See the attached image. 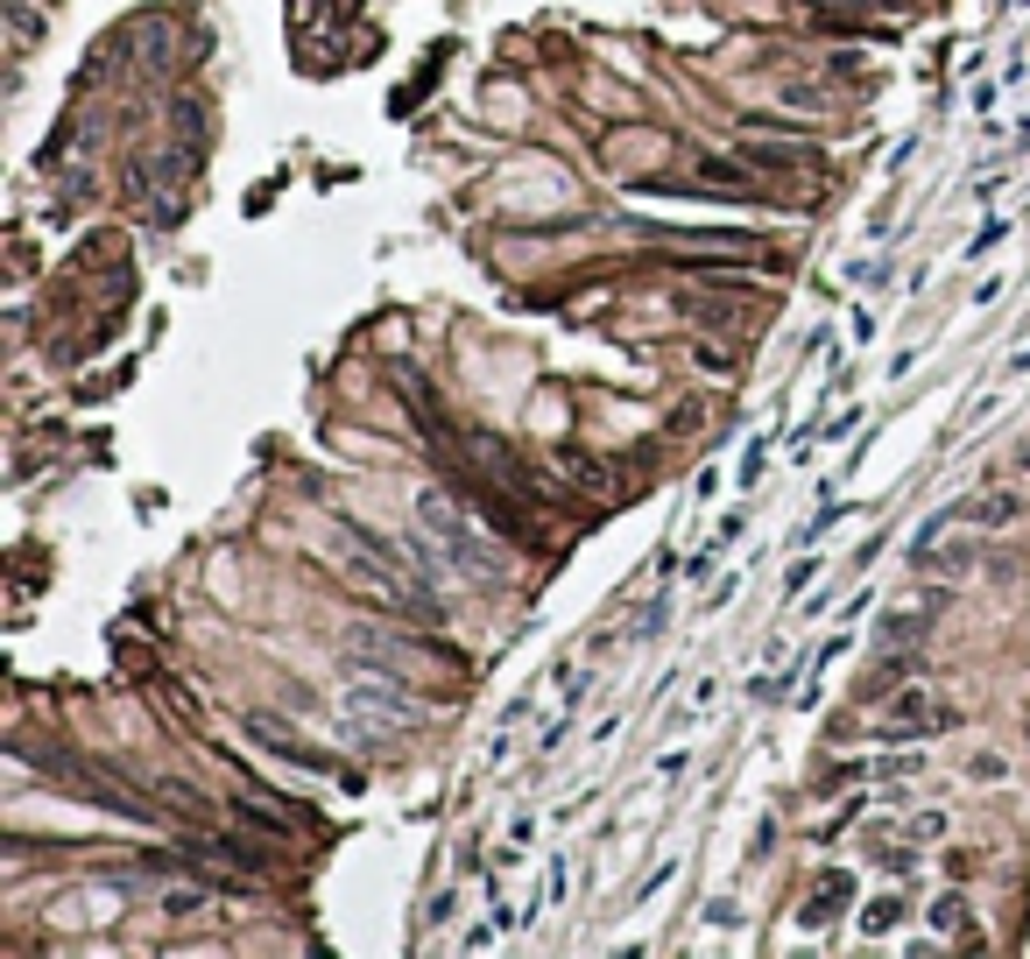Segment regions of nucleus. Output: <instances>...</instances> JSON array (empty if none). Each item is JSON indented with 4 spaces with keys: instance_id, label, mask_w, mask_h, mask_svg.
<instances>
[{
    "instance_id": "f257e3e1",
    "label": "nucleus",
    "mask_w": 1030,
    "mask_h": 959,
    "mask_svg": "<svg viewBox=\"0 0 1030 959\" xmlns=\"http://www.w3.org/2000/svg\"><path fill=\"white\" fill-rule=\"evenodd\" d=\"M332 565L347 571L360 592H374L381 607H395L403 621H437V613H445L431 571L416 565V550L395 544L389 529H368V523H353V515H339L332 523Z\"/></svg>"
},
{
    "instance_id": "f03ea898",
    "label": "nucleus",
    "mask_w": 1030,
    "mask_h": 959,
    "mask_svg": "<svg viewBox=\"0 0 1030 959\" xmlns=\"http://www.w3.org/2000/svg\"><path fill=\"white\" fill-rule=\"evenodd\" d=\"M416 523H424V544H431V558L452 571V579H466V586H494L508 571L502 558V544L481 529V515H473L460 494H445V487H424L416 494Z\"/></svg>"
},
{
    "instance_id": "7ed1b4c3",
    "label": "nucleus",
    "mask_w": 1030,
    "mask_h": 959,
    "mask_svg": "<svg viewBox=\"0 0 1030 959\" xmlns=\"http://www.w3.org/2000/svg\"><path fill=\"white\" fill-rule=\"evenodd\" d=\"M339 705H347L353 720H368V726H416L424 720V705H416V692L395 670H353L347 684H339Z\"/></svg>"
},
{
    "instance_id": "20e7f679",
    "label": "nucleus",
    "mask_w": 1030,
    "mask_h": 959,
    "mask_svg": "<svg viewBox=\"0 0 1030 959\" xmlns=\"http://www.w3.org/2000/svg\"><path fill=\"white\" fill-rule=\"evenodd\" d=\"M952 726H960V713H952V705H939L925 692V684H904V692L889 699V713L875 720V734L883 741H931V734H952Z\"/></svg>"
},
{
    "instance_id": "39448f33",
    "label": "nucleus",
    "mask_w": 1030,
    "mask_h": 959,
    "mask_svg": "<svg viewBox=\"0 0 1030 959\" xmlns=\"http://www.w3.org/2000/svg\"><path fill=\"white\" fill-rule=\"evenodd\" d=\"M240 726H247V741H255V747H269V755H282V762H297V770H332L326 747H311L297 726H282L276 713H247Z\"/></svg>"
},
{
    "instance_id": "423d86ee",
    "label": "nucleus",
    "mask_w": 1030,
    "mask_h": 959,
    "mask_svg": "<svg viewBox=\"0 0 1030 959\" xmlns=\"http://www.w3.org/2000/svg\"><path fill=\"white\" fill-rule=\"evenodd\" d=\"M347 649H353V663H374V670H403L416 642L403 636V628H389V621H347Z\"/></svg>"
},
{
    "instance_id": "0eeeda50",
    "label": "nucleus",
    "mask_w": 1030,
    "mask_h": 959,
    "mask_svg": "<svg viewBox=\"0 0 1030 959\" xmlns=\"http://www.w3.org/2000/svg\"><path fill=\"white\" fill-rule=\"evenodd\" d=\"M847 904H854V875H847V868H826V875L812 881V896L797 904V925H805V931H826Z\"/></svg>"
},
{
    "instance_id": "6e6552de",
    "label": "nucleus",
    "mask_w": 1030,
    "mask_h": 959,
    "mask_svg": "<svg viewBox=\"0 0 1030 959\" xmlns=\"http://www.w3.org/2000/svg\"><path fill=\"white\" fill-rule=\"evenodd\" d=\"M952 523H967V529H1002V523H1017L1023 515V494L1017 487H996V494H975V502H960V508H946Z\"/></svg>"
},
{
    "instance_id": "1a4fd4ad",
    "label": "nucleus",
    "mask_w": 1030,
    "mask_h": 959,
    "mask_svg": "<svg viewBox=\"0 0 1030 959\" xmlns=\"http://www.w3.org/2000/svg\"><path fill=\"white\" fill-rule=\"evenodd\" d=\"M931 613H939V600H925V607H889L883 621H875V642H889V649H910L931 628Z\"/></svg>"
},
{
    "instance_id": "9d476101",
    "label": "nucleus",
    "mask_w": 1030,
    "mask_h": 959,
    "mask_svg": "<svg viewBox=\"0 0 1030 959\" xmlns=\"http://www.w3.org/2000/svg\"><path fill=\"white\" fill-rule=\"evenodd\" d=\"M558 466H565L571 480H579L586 494H600V502H607V494H615V473H607L600 458H586V452H565V445H558Z\"/></svg>"
},
{
    "instance_id": "9b49d317",
    "label": "nucleus",
    "mask_w": 1030,
    "mask_h": 959,
    "mask_svg": "<svg viewBox=\"0 0 1030 959\" xmlns=\"http://www.w3.org/2000/svg\"><path fill=\"white\" fill-rule=\"evenodd\" d=\"M8 43H14V56H29L43 43V14H35L29 0H8Z\"/></svg>"
},
{
    "instance_id": "f8f14e48",
    "label": "nucleus",
    "mask_w": 1030,
    "mask_h": 959,
    "mask_svg": "<svg viewBox=\"0 0 1030 959\" xmlns=\"http://www.w3.org/2000/svg\"><path fill=\"white\" fill-rule=\"evenodd\" d=\"M967 925H975V910H967L960 896H939V904H931V931L939 938H975Z\"/></svg>"
},
{
    "instance_id": "ddd939ff",
    "label": "nucleus",
    "mask_w": 1030,
    "mask_h": 959,
    "mask_svg": "<svg viewBox=\"0 0 1030 959\" xmlns=\"http://www.w3.org/2000/svg\"><path fill=\"white\" fill-rule=\"evenodd\" d=\"M896 917H904V896H875V904L862 910V931H868V938H889Z\"/></svg>"
},
{
    "instance_id": "4468645a",
    "label": "nucleus",
    "mask_w": 1030,
    "mask_h": 959,
    "mask_svg": "<svg viewBox=\"0 0 1030 959\" xmlns=\"http://www.w3.org/2000/svg\"><path fill=\"white\" fill-rule=\"evenodd\" d=\"M529 839H537V812H523V818L508 826V839H502V868H508V860H523V854H529Z\"/></svg>"
},
{
    "instance_id": "2eb2a0df",
    "label": "nucleus",
    "mask_w": 1030,
    "mask_h": 959,
    "mask_svg": "<svg viewBox=\"0 0 1030 959\" xmlns=\"http://www.w3.org/2000/svg\"><path fill=\"white\" fill-rule=\"evenodd\" d=\"M213 904V889H163V917H198Z\"/></svg>"
},
{
    "instance_id": "dca6fc26",
    "label": "nucleus",
    "mask_w": 1030,
    "mask_h": 959,
    "mask_svg": "<svg viewBox=\"0 0 1030 959\" xmlns=\"http://www.w3.org/2000/svg\"><path fill=\"white\" fill-rule=\"evenodd\" d=\"M918 565H925V571H952V579H960V571L975 565V550H967V544H960V550H918Z\"/></svg>"
},
{
    "instance_id": "f3484780",
    "label": "nucleus",
    "mask_w": 1030,
    "mask_h": 959,
    "mask_svg": "<svg viewBox=\"0 0 1030 959\" xmlns=\"http://www.w3.org/2000/svg\"><path fill=\"white\" fill-rule=\"evenodd\" d=\"M692 360H699V368H705V374H734V360H728V353H720V347H713V339H699V347H692Z\"/></svg>"
},
{
    "instance_id": "a211bd4d",
    "label": "nucleus",
    "mask_w": 1030,
    "mask_h": 959,
    "mask_svg": "<svg viewBox=\"0 0 1030 959\" xmlns=\"http://www.w3.org/2000/svg\"><path fill=\"white\" fill-rule=\"evenodd\" d=\"M784 106H797V113H818V106H826V92H818V85H784Z\"/></svg>"
},
{
    "instance_id": "6ab92c4d",
    "label": "nucleus",
    "mask_w": 1030,
    "mask_h": 959,
    "mask_svg": "<svg viewBox=\"0 0 1030 959\" xmlns=\"http://www.w3.org/2000/svg\"><path fill=\"white\" fill-rule=\"evenodd\" d=\"M1002 234H1009V219H988L981 234H975V247H960V255H975V261H981V255H988V247H996Z\"/></svg>"
},
{
    "instance_id": "aec40b11",
    "label": "nucleus",
    "mask_w": 1030,
    "mask_h": 959,
    "mask_svg": "<svg viewBox=\"0 0 1030 959\" xmlns=\"http://www.w3.org/2000/svg\"><path fill=\"white\" fill-rule=\"evenodd\" d=\"M946 833V812H918L910 818V839H939Z\"/></svg>"
},
{
    "instance_id": "412c9836",
    "label": "nucleus",
    "mask_w": 1030,
    "mask_h": 959,
    "mask_svg": "<svg viewBox=\"0 0 1030 959\" xmlns=\"http://www.w3.org/2000/svg\"><path fill=\"white\" fill-rule=\"evenodd\" d=\"M705 925H713V931H734L741 910H734V904H705Z\"/></svg>"
},
{
    "instance_id": "4be33fe9",
    "label": "nucleus",
    "mask_w": 1030,
    "mask_h": 959,
    "mask_svg": "<svg viewBox=\"0 0 1030 959\" xmlns=\"http://www.w3.org/2000/svg\"><path fill=\"white\" fill-rule=\"evenodd\" d=\"M875 770H904V776H918V770H925V755H883Z\"/></svg>"
},
{
    "instance_id": "5701e85b",
    "label": "nucleus",
    "mask_w": 1030,
    "mask_h": 959,
    "mask_svg": "<svg viewBox=\"0 0 1030 959\" xmlns=\"http://www.w3.org/2000/svg\"><path fill=\"white\" fill-rule=\"evenodd\" d=\"M946 875H952V881H967V875H975V854H960V847H952V854H946Z\"/></svg>"
},
{
    "instance_id": "b1692460",
    "label": "nucleus",
    "mask_w": 1030,
    "mask_h": 959,
    "mask_svg": "<svg viewBox=\"0 0 1030 959\" xmlns=\"http://www.w3.org/2000/svg\"><path fill=\"white\" fill-rule=\"evenodd\" d=\"M1009 374H1030V347H1023L1017 360H1009Z\"/></svg>"
}]
</instances>
